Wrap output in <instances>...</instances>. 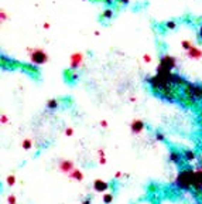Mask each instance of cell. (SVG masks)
<instances>
[{
    "instance_id": "obj_1",
    "label": "cell",
    "mask_w": 202,
    "mask_h": 204,
    "mask_svg": "<svg viewBox=\"0 0 202 204\" xmlns=\"http://www.w3.org/2000/svg\"><path fill=\"white\" fill-rule=\"evenodd\" d=\"M195 169L191 166H182L174 180V186L181 191H191L192 190V181Z\"/></svg>"
},
{
    "instance_id": "obj_2",
    "label": "cell",
    "mask_w": 202,
    "mask_h": 204,
    "mask_svg": "<svg viewBox=\"0 0 202 204\" xmlns=\"http://www.w3.org/2000/svg\"><path fill=\"white\" fill-rule=\"evenodd\" d=\"M181 89H182L181 92H182L184 95H187V97L195 99L198 104H199V102H202V85H201V84L187 82Z\"/></svg>"
},
{
    "instance_id": "obj_3",
    "label": "cell",
    "mask_w": 202,
    "mask_h": 204,
    "mask_svg": "<svg viewBox=\"0 0 202 204\" xmlns=\"http://www.w3.org/2000/svg\"><path fill=\"white\" fill-rule=\"evenodd\" d=\"M179 88L174 87V85H167V87H163L161 89H158L156 92V95L163 99V101H167V102H175L178 99V95L181 92L178 91Z\"/></svg>"
},
{
    "instance_id": "obj_4",
    "label": "cell",
    "mask_w": 202,
    "mask_h": 204,
    "mask_svg": "<svg viewBox=\"0 0 202 204\" xmlns=\"http://www.w3.org/2000/svg\"><path fill=\"white\" fill-rule=\"evenodd\" d=\"M30 51V61L34 65H42L48 61V56L41 48H28Z\"/></svg>"
},
{
    "instance_id": "obj_5",
    "label": "cell",
    "mask_w": 202,
    "mask_h": 204,
    "mask_svg": "<svg viewBox=\"0 0 202 204\" xmlns=\"http://www.w3.org/2000/svg\"><path fill=\"white\" fill-rule=\"evenodd\" d=\"M160 70H167V71H172L174 68H177V60H175L172 56L170 54H163L160 57V62H158V67Z\"/></svg>"
},
{
    "instance_id": "obj_6",
    "label": "cell",
    "mask_w": 202,
    "mask_h": 204,
    "mask_svg": "<svg viewBox=\"0 0 202 204\" xmlns=\"http://www.w3.org/2000/svg\"><path fill=\"white\" fill-rule=\"evenodd\" d=\"M168 159H170L171 163H174L175 166H178V167H182L184 163H185V160L182 158V153L179 152V150H175V149H171L170 150Z\"/></svg>"
},
{
    "instance_id": "obj_7",
    "label": "cell",
    "mask_w": 202,
    "mask_h": 204,
    "mask_svg": "<svg viewBox=\"0 0 202 204\" xmlns=\"http://www.w3.org/2000/svg\"><path fill=\"white\" fill-rule=\"evenodd\" d=\"M177 101L182 105V107H185V108H194V107H197L198 105V102L195 101V99H192V98H189V97H187V95H184L182 92L178 95V99Z\"/></svg>"
},
{
    "instance_id": "obj_8",
    "label": "cell",
    "mask_w": 202,
    "mask_h": 204,
    "mask_svg": "<svg viewBox=\"0 0 202 204\" xmlns=\"http://www.w3.org/2000/svg\"><path fill=\"white\" fill-rule=\"evenodd\" d=\"M83 61V56L81 54V53H75V54H72L71 56V70H75L78 71V68L81 67V64H82Z\"/></svg>"
},
{
    "instance_id": "obj_9",
    "label": "cell",
    "mask_w": 202,
    "mask_h": 204,
    "mask_svg": "<svg viewBox=\"0 0 202 204\" xmlns=\"http://www.w3.org/2000/svg\"><path fill=\"white\" fill-rule=\"evenodd\" d=\"M110 187V184L109 183H106V181H103V180H95L93 181V190L96 191V193H105L107 189Z\"/></svg>"
},
{
    "instance_id": "obj_10",
    "label": "cell",
    "mask_w": 202,
    "mask_h": 204,
    "mask_svg": "<svg viewBox=\"0 0 202 204\" xmlns=\"http://www.w3.org/2000/svg\"><path fill=\"white\" fill-rule=\"evenodd\" d=\"M144 126H146V123L141 121V119H134L133 122H132V125H130V129H132V132L136 135L141 133L143 129H144Z\"/></svg>"
},
{
    "instance_id": "obj_11",
    "label": "cell",
    "mask_w": 202,
    "mask_h": 204,
    "mask_svg": "<svg viewBox=\"0 0 202 204\" xmlns=\"http://www.w3.org/2000/svg\"><path fill=\"white\" fill-rule=\"evenodd\" d=\"M58 167L62 173H71L73 170V163L71 160H60Z\"/></svg>"
},
{
    "instance_id": "obj_12",
    "label": "cell",
    "mask_w": 202,
    "mask_h": 204,
    "mask_svg": "<svg viewBox=\"0 0 202 204\" xmlns=\"http://www.w3.org/2000/svg\"><path fill=\"white\" fill-rule=\"evenodd\" d=\"M18 62L17 61H14V60H11V58H7L6 56H2V67L5 68V70H7V68H14V67H18Z\"/></svg>"
},
{
    "instance_id": "obj_13",
    "label": "cell",
    "mask_w": 202,
    "mask_h": 204,
    "mask_svg": "<svg viewBox=\"0 0 202 204\" xmlns=\"http://www.w3.org/2000/svg\"><path fill=\"white\" fill-rule=\"evenodd\" d=\"M64 75H65V81H68V82H75V81L79 78L78 71L71 70V68H68V70L65 71Z\"/></svg>"
},
{
    "instance_id": "obj_14",
    "label": "cell",
    "mask_w": 202,
    "mask_h": 204,
    "mask_svg": "<svg viewBox=\"0 0 202 204\" xmlns=\"http://www.w3.org/2000/svg\"><path fill=\"white\" fill-rule=\"evenodd\" d=\"M181 153H182V158L187 163H191L197 159V153L194 152V150H191V149H184Z\"/></svg>"
},
{
    "instance_id": "obj_15",
    "label": "cell",
    "mask_w": 202,
    "mask_h": 204,
    "mask_svg": "<svg viewBox=\"0 0 202 204\" xmlns=\"http://www.w3.org/2000/svg\"><path fill=\"white\" fill-rule=\"evenodd\" d=\"M115 17V10L112 9V7H106L101 14V20L102 21H110V20Z\"/></svg>"
},
{
    "instance_id": "obj_16",
    "label": "cell",
    "mask_w": 202,
    "mask_h": 204,
    "mask_svg": "<svg viewBox=\"0 0 202 204\" xmlns=\"http://www.w3.org/2000/svg\"><path fill=\"white\" fill-rule=\"evenodd\" d=\"M187 56L189 57V58H192V60H201L202 58V51L198 48V47L194 46L192 48H189L188 51H187Z\"/></svg>"
},
{
    "instance_id": "obj_17",
    "label": "cell",
    "mask_w": 202,
    "mask_h": 204,
    "mask_svg": "<svg viewBox=\"0 0 202 204\" xmlns=\"http://www.w3.org/2000/svg\"><path fill=\"white\" fill-rule=\"evenodd\" d=\"M69 177H71V179H75V180H78V181H82L83 180L82 172H81V170H78V169H73L72 172L69 173Z\"/></svg>"
},
{
    "instance_id": "obj_18",
    "label": "cell",
    "mask_w": 202,
    "mask_h": 204,
    "mask_svg": "<svg viewBox=\"0 0 202 204\" xmlns=\"http://www.w3.org/2000/svg\"><path fill=\"white\" fill-rule=\"evenodd\" d=\"M45 107L48 111H55L57 108L60 107V101H58V99H50V101L47 102Z\"/></svg>"
},
{
    "instance_id": "obj_19",
    "label": "cell",
    "mask_w": 202,
    "mask_h": 204,
    "mask_svg": "<svg viewBox=\"0 0 202 204\" xmlns=\"http://www.w3.org/2000/svg\"><path fill=\"white\" fill-rule=\"evenodd\" d=\"M164 28H165V30H175V28H177V21H174V20L165 21V23H164Z\"/></svg>"
},
{
    "instance_id": "obj_20",
    "label": "cell",
    "mask_w": 202,
    "mask_h": 204,
    "mask_svg": "<svg viewBox=\"0 0 202 204\" xmlns=\"http://www.w3.org/2000/svg\"><path fill=\"white\" fill-rule=\"evenodd\" d=\"M112 201H113V194H112V193H106V194H103V203L110 204Z\"/></svg>"
},
{
    "instance_id": "obj_21",
    "label": "cell",
    "mask_w": 202,
    "mask_h": 204,
    "mask_svg": "<svg viewBox=\"0 0 202 204\" xmlns=\"http://www.w3.org/2000/svg\"><path fill=\"white\" fill-rule=\"evenodd\" d=\"M182 47H184V50H185V51H188L189 48H192V47H194V44H192V41H191V40H184V41H182Z\"/></svg>"
},
{
    "instance_id": "obj_22",
    "label": "cell",
    "mask_w": 202,
    "mask_h": 204,
    "mask_svg": "<svg viewBox=\"0 0 202 204\" xmlns=\"http://www.w3.org/2000/svg\"><path fill=\"white\" fill-rule=\"evenodd\" d=\"M23 148L26 149V150H28V149H31L33 148V142H31V139H26L23 142Z\"/></svg>"
},
{
    "instance_id": "obj_23",
    "label": "cell",
    "mask_w": 202,
    "mask_h": 204,
    "mask_svg": "<svg viewBox=\"0 0 202 204\" xmlns=\"http://www.w3.org/2000/svg\"><path fill=\"white\" fill-rule=\"evenodd\" d=\"M156 139L160 140V142H164V140H165L164 133H163V132H156Z\"/></svg>"
},
{
    "instance_id": "obj_24",
    "label": "cell",
    "mask_w": 202,
    "mask_h": 204,
    "mask_svg": "<svg viewBox=\"0 0 202 204\" xmlns=\"http://www.w3.org/2000/svg\"><path fill=\"white\" fill-rule=\"evenodd\" d=\"M14 183H16V179H14V176H9V177H7V184L13 186Z\"/></svg>"
},
{
    "instance_id": "obj_25",
    "label": "cell",
    "mask_w": 202,
    "mask_h": 204,
    "mask_svg": "<svg viewBox=\"0 0 202 204\" xmlns=\"http://www.w3.org/2000/svg\"><path fill=\"white\" fill-rule=\"evenodd\" d=\"M129 2H130V0H116V3L119 6H127Z\"/></svg>"
},
{
    "instance_id": "obj_26",
    "label": "cell",
    "mask_w": 202,
    "mask_h": 204,
    "mask_svg": "<svg viewBox=\"0 0 202 204\" xmlns=\"http://www.w3.org/2000/svg\"><path fill=\"white\" fill-rule=\"evenodd\" d=\"M198 41L202 43V24L199 26V28H198Z\"/></svg>"
},
{
    "instance_id": "obj_27",
    "label": "cell",
    "mask_w": 202,
    "mask_h": 204,
    "mask_svg": "<svg viewBox=\"0 0 202 204\" xmlns=\"http://www.w3.org/2000/svg\"><path fill=\"white\" fill-rule=\"evenodd\" d=\"M101 2H103V3H105V5H107L110 7V6H113L116 3V0H101Z\"/></svg>"
},
{
    "instance_id": "obj_28",
    "label": "cell",
    "mask_w": 202,
    "mask_h": 204,
    "mask_svg": "<svg viewBox=\"0 0 202 204\" xmlns=\"http://www.w3.org/2000/svg\"><path fill=\"white\" fill-rule=\"evenodd\" d=\"M7 201H9V204H16V197H14L13 194L9 196V199H7Z\"/></svg>"
},
{
    "instance_id": "obj_29",
    "label": "cell",
    "mask_w": 202,
    "mask_h": 204,
    "mask_svg": "<svg viewBox=\"0 0 202 204\" xmlns=\"http://www.w3.org/2000/svg\"><path fill=\"white\" fill-rule=\"evenodd\" d=\"M72 133H73L72 128H67V129H65V135H67V136H72Z\"/></svg>"
},
{
    "instance_id": "obj_30",
    "label": "cell",
    "mask_w": 202,
    "mask_h": 204,
    "mask_svg": "<svg viewBox=\"0 0 202 204\" xmlns=\"http://www.w3.org/2000/svg\"><path fill=\"white\" fill-rule=\"evenodd\" d=\"M82 204H92V199L91 197H86V199L82 201Z\"/></svg>"
},
{
    "instance_id": "obj_31",
    "label": "cell",
    "mask_w": 202,
    "mask_h": 204,
    "mask_svg": "<svg viewBox=\"0 0 202 204\" xmlns=\"http://www.w3.org/2000/svg\"><path fill=\"white\" fill-rule=\"evenodd\" d=\"M0 17H2V21H5V20H6V13H5V10H2V11H0Z\"/></svg>"
},
{
    "instance_id": "obj_32",
    "label": "cell",
    "mask_w": 202,
    "mask_h": 204,
    "mask_svg": "<svg viewBox=\"0 0 202 204\" xmlns=\"http://www.w3.org/2000/svg\"><path fill=\"white\" fill-rule=\"evenodd\" d=\"M144 61H146V62H150V61H151V57L148 56V54H146V56H144Z\"/></svg>"
},
{
    "instance_id": "obj_33",
    "label": "cell",
    "mask_w": 202,
    "mask_h": 204,
    "mask_svg": "<svg viewBox=\"0 0 202 204\" xmlns=\"http://www.w3.org/2000/svg\"><path fill=\"white\" fill-rule=\"evenodd\" d=\"M99 162H101V164H105V163H106V159L103 158V156H102V158L99 159Z\"/></svg>"
},
{
    "instance_id": "obj_34",
    "label": "cell",
    "mask_w": 202,
    "mask_h": 204,
    "mask_svg": "<svg viewBox=\"0 0 202 204\" xmlns=\"http://www.w3.org/2000/svg\"><path fill=\"white\" fill-rule=\"evenodd\" d=\"M2 122H3V123H6V122H7V118H6V115H2Z\"/></svg>"
},
{
    "instance_id": "obj_35",
    "label": "cell",
    "mask_w": 202,
    "mask_h": 204,
    "mask_svg": "<svg viewBox=\"0 0 202 204\" xmlns=\"http://www.w3.org/2000/svg\"><path fill=\"white\" fill-rule=\"evenodd\" d=\"M101 125H102V128H106V126H107V122H106V121H102Z\"/></svg>"
},
{
    "instance_id": "obj_36",
    "label": "cell",
    "mask_w": 202,
    "mask_h": 204,
    "mask_svg": "<svg viewBox=\"0 0 202 204\" xmlns=\"http://www.w3.org/2000/svg\"><path fill=\"white\" fill-rule=\"evenodd\" d=\"M198 160H199V166H202V156L199 159H198Z\"/></svg>"
},
{
    "instance_id": "obj_37",
    "label": "cell",
    "mask_w": 202,
    "mask_h": 204,
    "mask_svg": "<svg viewBox=\"0 0 202 204\" xmlns=\"http://www.w3.org/2000/svg\"><path fill=\"white\" fill-rule=\"evenodd\" d=\"M201 152H202V148H201Z\"/></svg>"
}]
</instances>
